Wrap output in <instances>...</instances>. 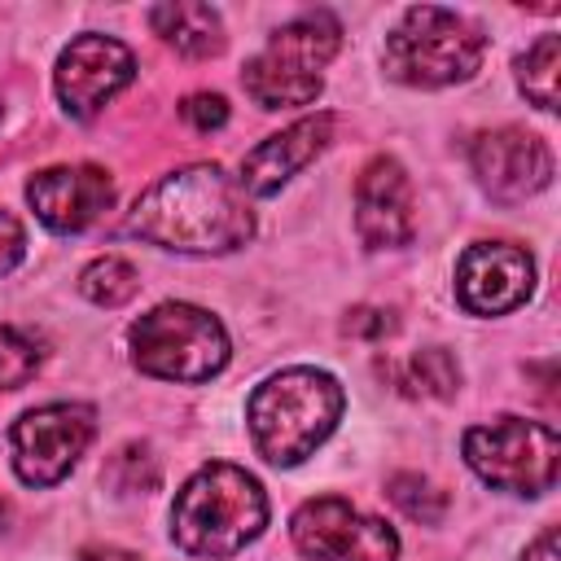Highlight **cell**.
Instances as JSON below:
<instances>
[{
  "mask_svg": "<svg viewBox=\"0 0 561 561\" xmlns=\"http://www.w3.org/2000/svg\"><path fill=\"white\" fill-rule=\"evenodd\" d=\"M123 228L175 254H228L254 237V215L232 175L215 162H193L153 180L131 202Z\"/></svg>",
  "mask_w": 561,
  "mask_h": 561,
  "instance_id": "1",
  "label": "cell"
},
{
  "mask_svg": "<svg viewBox=\"0 0 561 561\" xmlns=\"http://www.w3.org/2000/svg\"><path fill=\"white\" fill-rule=\"evenodd\" d=\"M149 26L171 44L180 57H215L224 53V18L197 0H171L149 9Z\"/></svg>",
  "mask_w": 561,
  "mask_h": 561,
  "instance_id": "16",
  "label": "cell"
},
{
  "mask_svg": "<svg viewBox=\"0 0 561 561\" xmlns=\"http://www.w3.org/2000/svg\"><path fill=\"white\" fill-rule=\"evenodd\" d=\"M4 526H9V504L0 500V530H4Z\"/></svg>",
  "mask_w": 561,
  "mask_h": 561,
  "instance_id": "28",
  "label": "cell"
},
{
  "mask_svg": "<svg viewBox=\"0 0 561 561\" xmlns=\"http://www.w3.org/2000/svg\"><path fill=\"white\" fill-rule=\"evenodd\" d=\"M22 254H26V232H22V224L0 206V276L13 272V267L22 263Z\"/></svg>",
  "mask_w": 561,
  "mask_h": 561,
  "instance_id": "24",
  "label": "cell"
},
{
  "mask_svg": "<svg viewBox=\"0 0 561 561\" xmlns=\"http://www.w3.org/2000/svg\"><path fill=\"white\" fill-rule=\"evenodd\" d=\"M26 202L44 228L66 237V232L92 228L114 206V180L92 162L44 167L26 180Z\"/></svg>",
  "mask_w": 561,
  "mask_h": 561,
  "instance_id": "13",
  "label": "cell"
},
{
  "mask_svg": "<svg viewBox=\"0 0 561 561\" xmlns=\"http://www.w3.org/2000/svg\"><path fill=\"white\" fill-rule=\"evenodd\" d=\"M136 75V57L127 44H118L114 35H79L61 48L57 70H53V88L57 101L66 105L70 118H92L101 114V105L110 96H118Z\"/></svg>",
  "mask_w": 561,
  "mask_h": 561,
  "instance_id": "10",
  "label": "cell"
},
{
  "mask_svg": "<svg viewBox=\"0 0 561 561\" xmlns=\"http://www.w3.org/2000/svg\"><path fill=\"white\" fill-rule=\"evenodd\" d=\"M158 478H162V465L149 451V443H123L101 469V482L118 495H145L158 486Z\"/></svg>",
  "mask_w": 561,
  "mask_h": 561,
  "instance_id": "20",
  "label": "cell"
},
{
  "mask_svg": "<svg viewBox=\"0 0 561 561\" xmlns=\"http://www.w3.org/2000/svg\"><path fill=\"white\" fill-rule=\"evenodd\" d=\"M79 561H140V557L118 543H88V548H79Z\"/></svg>",
  "mask_w": 561,
  "mask_h": 561,
  "instance_id": "26",
  "label": "cell"
},
{
  "mask_svg": "<svg viewBox=\"0 0 561 561\" xmlns=\"http://www.w3.org/2000/svg\"><path fill=\"white\" fill-rule=\"evenodd\" d=\"M35 368H39V346L22 329L0 324V390L26 386L35 377Z\"/></svg>",
  "mask_w": 561,
  "mask_h": 561,
  "instance_id": "22",
  "label": "cell"
},
{
  "mask_svg": "<svg viewBox=\"0 0 561 561\" xmlns=\"http://www.w3.org/2000/svg\"><path fill=\"white\" fill-rule=\"evenodd\" d=\"M535 289V263L513 241H478L456 263V298L469 316H504Z\"/></svg>",
  "mask_w": 561,
  "mask_h": 561,
  "instance_id": "12",
  "label": "cell"
},
{
  "mask_svg": "<svg viewBox=\"0 0 561 561\" xmlns=\"http://www.w3.org/2000/svg\"><path fill=\"white\" fill-rule=\"evenodd\" d=\"M390 377H394L408 394H430V399H451V394L460 390V364H456L451 351H443V346L412 351L403 364L390 368Z\"/></svg>",
  "mask_w": 561,
  "mask_h": 561,
  "instance_id": "17",
  "label": "cell"
},
{
  "mask_svg": "<svg viewBox=\"0 0 561 561\" xmlns=\"http://www.w3.org/2000/svg\"><path fill=\"white\" fill-rule=\"evenodd\" d=\"M267 526V495L254 473L228 460L202 465L171 504V539L193 557H237Z\"/></svg>",
  "mask_w": 561,
  "mask_h": 561,
  "instance_id": "2",
  "label": "cell"
},
{
  "mask_svg": "<svg viewBox=\"0 0 561 561\" xmlns=\"http://www.w3.org/2000/svg\"><path fill=\"white\" fill-rule=\"evenodd\" d=\"M294 548L311 561H394L399 535L381 522L359 513L342 495H316L302 500L289 517Z\"/></svg>",
  "mask_w": 561,
  "mask_h": 561,
  "instance_id": "9",
  "label": "cell"
},
{
  "mask_svg": "<svg viewBox=\"0 0 561 561\" xmlns=\"http://www.w3.org/2000/svg\"><path fill=\"white\" fill-rule=\"evenodd\" d=\"M557 75H561V35H539L517 57V88L539 110H557Z\"/></svg>",
  "mask_w": 561,
  "mask_h": 561,
  "instance_id": "18",
  "label": "cell"
},
{
  "mask_svg": "<svg viewBox=\"0 0 561 561\" xmlns=\"http://www.w3.org/2000/svg\"><path fill=\"white\" fill-rule=\"evenodd\" d=\"M131 364L162 381H210L228 364V333L193 302H158L131 324Z\"/></svg>",
  "mask_w": 561,
  "mask_h": 561,
  "instance_id": "6",
  "label": "cell"
},
{
  "mask_svg": "<svg viewBox=\"0 0 561 561\" xmlns=\"http://www.w3.org/2000/svg\"><path fill=\"white\" fill-rule=\"evenodd\" d=\"M473 175L495 202H526L552 180V149L526 127H495L469 145Z\"/></svg>",
  "mask_w": 561,
  "mask_h": 561,
  "instance_id": "11",
  "label": "cell"
},
{
  "mask_svg": "<svg viewBox=\"0 0 561 561\" xmlns=\"http://www.w3.org/2000/svg\"><path fill=\"white\" fill-rule=\"evenodd\" d=\"M482 53H486V35L469 18L438 4H416L386 35L381 66L394 83L447 88V83H465L482 66Z\"/></svg>",
  "mask_w": 561,
  "mask_h": 561,
  "instance_id": "4",
  "label": "cell"
},
{
  "mask_svg": "<svg viewBox=\"0 0 561 561\" xmlns=\"http://www.w3.org/2000/svg\"><path fill=\"white\" fill-rule=\"evenodd\" d=\"M386 495H390V504H394L403 517H412V522H421V526H434V522H443V513H447V495H443L430 478H421V473H394V478L386 482Z\"/></svg>",
  "mask_w": 561,
  "mask_h": 561,
  "instance_id": "21",
  "label": "cell"
},
{
  "mask_svg": "<svg viewBox=\"0 0 561 561\" xmlns=\"http://www.w3.org/2000/svg\"><path fill=\"white\" fill-rule=\"evenodd\" d=\"M180 114H184L188 127H197V131H215V127L228 123V101H224L219 92H193V96H184Z\"/></svg>",
  "mask_w": 561,
  "mask_h": 561,
  "instance_id": "23",
  "label": "cell"
},
{
  "mask_svg": "<svg viewBox=\"0 0 561 561\" xmlns=\"http://www.w3.org/2000/svg\"><path fill=\"white\" fill-rule=\"evenodd\" d=\"M346 333H355V337H386L390 329H394V316L390 311H381V307H355L351 316H346V324H342Z\"/></svg>",
  "mask_w": 561,
  "mask_h": 561,
  "instance_id": "25",
  "label": "cell"
},
{
  "mask_svg": "<svg viewBox=\"0 0 561 561\" xmlns=\"http://www.w3.org/2000/svg\"><path fill=\"white\" fill-rule=\"evenodd\" d=\"M465 460L469 469L508 495H548L561 473V438L543 421L526 416H495L491 425L465 430Z\"/></svg>",
  "mask_w": 561,
  "mask_h": 561,
  "instance_id": "7",
  "label": "cell"
},
{
  "mask_svg": "<svg viewBox=\"0 0 561 561\" xmlns=\"http://www.w3.org/2000/svg\"><path fill=\"white\" fill-rule=\"evenodd\" d=\"M96 434V412L88 403H44L13 421V473L26 486H57Z\"/></svg>",
  "mask_w": 561,
  "mask_h": 561,
  "instance_id": "8",
  "label": "cell"
},
{
  "mask_svg": "<svg viewBox=\"0 0 561 561\" xmlns=\"http://www.w3.org/2000/svg\"><path fill=\"white\" fill-rule=\"evenodd\" d=\"M333 136V114H307L298 123H289L285 131L259 140L245 158H241V193L250 197H272L280 184H289Z\"/></svg>",
  "mask_w": 561,
  "mask_h": 561,
  "instance_id": "15",
  "label": "cell"
},
{
  "mask_svg": "<svg viewBox=\"0 0 561 561\" xmlns=\"http://www.w3.org/2000/svg\"><path fill=\"white\" fill-rule=\"evenodd\" d=\"M342 48V26L333 13L311 9L298 13L294 22L276 26L272 39L245 61L241 83L250 92L254 105L263 110H289V105H307L320 96V70L333 61V53Z\"/></svg>",
  "mask_w": 561,
  "mask_h": 561,
  "instance_id": "5",
  "label": "cell"
},
{
  "mask_svg": "<svg viewBox=\"0 0 561 561\" xmlns=\"http://www.w3.org/2000/svg\"><path fill=\"white\" fill-rule=\"evenodd\" d=\"M522 561H561V552H557V526H548V530L526 548Z\"/></svg>",
  "mask_w": 561,
  "mask_h": 561,
  "instance_id": "27",
  "label": "cell"
},
{
  "mask_svg": "<svg viewBox=\"0 0 561 561\" xmlns=\"http://www.w3.org/2000/svg\"><path fill=\"white\" fill-rule=\"evenodd\" d=\"M342 386L324 368H280L272 373L245 403L254 451L267 465H298L307 460L342 416Z\"/></svg>",
  "mask_w": 561,
  "mask_h": 561,
  "instance_id": "3",
  "label": "cell"
},
{
  "mask_svg": "<svg viewBox=\"0 0 561 561\" xmlns=\"http://www.w3.org/2000/svg\"><path fill=\"white\" fill-rule=\"evenodd\" d=\"M136 289H140V272L118 254H101L79 272V294L96 307H123L136 298Z\"/></svg>",
  "mask_w": 561,
  "mask_h": 561,
  "instance_id": "19",
  "label": "cell"
},
{
  "mask_svg": "<svg viewBox=\"0 0 561 561\" xmlns=\"http://www.w3.org/2000/svg\"><path fill=\"white\" fill-rule=\"evenodd\" d=\"M355 232L368 250H403L416 232L412 180L399 158H373L355 180Z\"/></svg>",
  "mask_w": 561,
  "mask_h": 561,
  "instance_id": "14",
  "label": "cell"
}]
</instances>
